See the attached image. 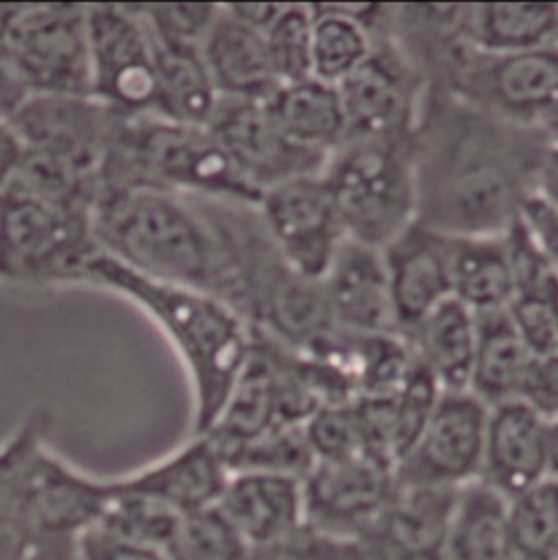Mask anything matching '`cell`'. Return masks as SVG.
<instances>
[{
    "instance_id": "obj_1",
    "label": "cell",
    "mask_w": 558,
    "mask_h": 560,
    "mask_svg": "<svg viewBox=\"0 0 558 560\" xmlns=\"http://www.w3.org/2000/svg\"><path fill=\"white\" fill-rule=\"evenodd\" d=\"M550 138L428 88L415 127L417 221L445 236H502L535 190Z\"/></svg>"
},
{
    "instance_id": "obj_2",
    "label": "cell",
    "mask_w": 558,
    "mask_h": 560,
    "mask_svg": "<svg viewBox=\"0 0 558 560\" xmlns=\"http://www.w3.org/2000/svg\"><path fill=\"white\" fill-rule=\"evenodd\" d=\"M92 225L101 254L131 273L232 303L228 249L201 199L153 188L101 190Z\"/></svg>"
},
{
    "instance_id": "obj_3",
    "label": "cell",
    "mask_w": 558,
    "mask_h": 560,
    "mask_svg": "<svg viewBox=\"0 0 558 560\" xmlns=\"http://www.w3.org/2000/svg\"><path fill=\"white\" fill-rule=\"evenodd\" d=\"M83 281L129 299L164 331L190 377L193 436L208 434L254 349L245 316L217 294L147 280L103 254L88 265Z\"/></svg>"
},
{
    "instance_id": "obj_4",
    "label": "cell",
    "mask_w": 558,
    "mask_h": 560,
    "mask_svg": "<svg viewBox=\"0 0 558 560\" xmlns=\"http://www.w3.org/2000/svg\"><path fill=\"white\" fill-rule=\"evenodd\" d=\"M120 188H153L249 208H258L263 199L208 127L173 122L149 112H114L98 192Z\"/></svg>"
},
{
    "instance_id": "obj_5",
    "label": "cell",
    "mask_w": 558,
    "mask_h": 560,
    "mask_svg": "<svg viewBox=\"0 0 558 560\" xmlns=\"http://www.w3.org/2000/svg\"><path fill=\"white\" fill-rule=\"evenodd\" d=\"M96 190L22 164L0 192V280L83 281L101 254L94 238Z\"/></svg>"
},
{
    "instance_id": "obj_6",
    "label": "cell",
    "mask_w": 558,
    "mask_h": 560,
    "mask_svg": "<svg viewBox=\"0 0 558 560\" xmlns=\"http://www.w3.org/2000/svg\"><path fill=\"white\" fill-rule=\"evenodd\" d=\"M321 175L349 241L384 249L417 221L412 136L347 138Z\"/></svg>"
},
{
    "instance_id": "obj_7",
    "label": "cell",
    "mask_w": 558,
    "mask_h": 560,
    "mask_svg": "<svg viewBox=\"0 0 558 560\" xmlns=\"http://www.w3.org/2000/svg\"><path fill=\"white\" fill-rule=\"evenodd\" d=\"M0 50L31 94L90 96L88 4H0Z\"/></svg>"
},
{
    "instance_id": "obj_8",
    "label": "cell",
    "mask_w": 558,
    "mask_h": 560,
    "mask_svg": "<svg viewBox=\"0 0 558 560\" xmlns=\"http://www.w3.org/2000/svg\"><path fill=\"white\" fill-rule=\"evenodd\" d=\"M112 118L114 112L92 96L31 94L9 122L24 162L98 190Z\"/></svg>"
},
{
    "instance_id": "obj_9",
    "label": "cell",
    "mask_w": 558,
    "mask_h": 560,
    "mask_svg": "<svg viewBox=\"0 0 558 560\" xmlns=\"http://www.w3.org/2000/svg\"><path fill=\"white\" fill-rule=\"evenodd\" d=\"M347 138H410L428 83L399 44L384 31L371 55L340 83Z\"/></svg>"
},
{
    "instance_id": "obj_10",
    "label": "cell",
    "mask_w": 558,
    "mask_h": 560,
    "mask_svg": "<svg viewBox=\"0 0 558 560\" xmlns=\"http://www.w3.org/2000/svg\"><path fill=\"white\" fill-rule=\"evenodd\" d=\"M90 96L116 114L153 107V37L136 4H88Z\"/></svg>"
},
{
    "instance_id": "obj_11",
    "label": "cell",
    "mask_w": 558,
    "mask_h": 560,
    "mask_svg": "<svg viewBox=\"0 0 558 560\" xmlns=\"http://www.w3.org/2000/svg\"><path fill=\"white\" fill-rule=\"evenodd\" d=\"M489 408L469 390H443L423 432L397 463L402 487L463 489L483 474Z\"/></svg>"
},
{
    "instance_id": "obj_12",
    "label": "cell",
    "mask_w": 558,
    "mask_h": 560,
    "mask_svg": "<svg viewBox=\"0 0 558 560\" xmlns=\"http://www.w3.org/2000/svg\"><path fill=\"white\" fill-rule=\"evenodd\" d=\"M258 212L281 260L297 276L323 281L347 243V232L323 175L297 177L267 190Z\"/></svg>"
},
{
    "instance_id": "obj_13",
    "label": "cell",
    "mask_w": 558,
    "mask_h": 560,
    "mask_svg": "<svg viewBox=\"0 0 558 560\" xmlns=\"http://www.w3.org/2000/svg\"><path fill=\"white\" fill-rule=\"evenodd\" d=\"M208 129L260 195L290 179L323 173L329 158L292 142L265 101L221 98Z\"/></svg>"
},
{
    "instance_id": "obj_14",
    "label": "cell",
    "mask_w": 558,
    "mask_h": 560,
    "mask_svg": "<svg viewBox=\"0 0 558 560\" xmlns=\"http://www.w3.org/2000/svg\"><path fill=\"white\" fill-rule=\"evenodd\" d=\"M397 491L395 467L369 456L314 463L303 478L305 524L362 539Z\"/></svg>"
},
{
    "instance_id": "obj_15",
    "label": "cell",
    "mask_w": 558,
    "mask_h": 560,
    "mask_svg": "<svg viewBox=\"0 0 558 560\" xmlns=\"http://www.w3.org/2000/svg\"><path fill=\"white\" fill-rule=\"evenodd\" d=\"M107 500V480L77 471L50 454L44 443L35 447L24 465L22 511L31 528L44 539L74 541L101 520Z\"/></svg>"
},
{
    "instance_id": "obj_16",
    "label": "cell",
    "mask_w": 558,
    "mask_h": 560,
    "mask_svg": "<svg viewBox=\"0 0 558 560\" xmlns=\"http://www.w3.org/2000/svg\"><path fill=\"white\" fill-rule=\"evenodd\" d=\"M454 489L402 487L360 539L373 560H447Z\"/></svg>"
},
{
    "instance_id": "obj_17",
    "label": "cell",
    "mask_w": 558,
    "mask_h": 560,
    "mask_svg": "<svg viewBox=\"0 0 558 560\" xmlns=\"http://www.w3.org/2000/svg\"><path fill=\"white\" fill-rule=\"evenodd\" d=\"M230 480V469L208 436H193L166 458L109 480L118 493L147 498L177 515H190L219 504Z\"/></svg>"
},
{
    "instance_id": "obj_18",
    "label": "cell",
    "mask_w": 558,
    "mask_h": 560,
    "mask_svg": "<svg viewBox=\"0 0 558 560\" xmlns=\"http://www.w3.org/2000/svg\"><path fill=\"white\" fill-rule=\"evenodd\" d=\"M217 506L254 550V557L276 548L305 526L303 480L292 476L230 474Z\"/></svg>"
},
{
    "instance_id": "obj_19",
    "label": "cell",
    "mask_w": 558,
    "mask_h": 560,
    "mask_svg": "<svg viewBox=\"0 0 558 560\" xmlns=\"http://www.w3.org/2000/svg\"><path fill=\"white\" fill-rule=\"evenodd\" d=\"M321 283L336 329L347 334L399 331L382 249L347 238Z\"/></svg>"
},
{
    "instance_id": "obj_20",
    "label": "cell",
    "mask_w": 558,
    "mask_h": 560,
    "mask_svg": "<svg viewBox=\"0 0 558 560\" xmlns=\"http://www.w3.org/2000/svg\"><path fill=\"white\" fill-rule=\"evenodd\" d=\"M546 478V419L515 399L489 408L480 482L511 502Z\"/></svg>"
},
{
    "instance_id": "obj_21",
    "label": "cell",
    "mask_w": 558,
    "mask_h": 560,
    "mask_svg": "<svg viewBox=\"0 0 558 560\" xmlns=\"http://www.w3.org/2000/svg\"><path fill=\"white\" fill-rule=\"evenodd\" d=\"M399 334L450 299L445 236L415 221L382 249Z\"/></svg>"
},
{
    "instance_id": "obj_22",
    "label": "cell",
    "mask_w": 558,
    "mask_h": 560,
    "mask_svg": "<svg viewBox=\"0 0 558 560\" xmlns=\"http://www.w3.org/2000/svg\"><path fill=\"white\" fill-rule=\"evenodd\" d=\"M201 55L221 98L265 101L279 85L265 33L239 20L228 4L219 7Z\"/></svg>"
},
{
    "instance_id": "obj_23",
    "label": "cell",
    "mask_w": 558,
    "mask_h": 560,
    "mask_svg": "<svg viewBox=\"0 0 558 560\" xmlns=\"http://www.w3.org/2000/svg\"><path fill=\"white\" fill-rule=\"evenodd\" d=\"M312 77L340 85L373 50L388 24L386 4H310Z\"/></svg>"
},
{
    "instance_id": "obj_24",
    "label": "cell",
    "mask_w": 558,
    "mask_h": 560,
    "mask_svg": "<svg viewBox=\"0 0 558 560\" xmlns=\"http://www.w3.org/2000/svg\"><path fill=\"white\" fill-rule=\"evenodd\" d=\"M151 37L155 63V96L149 114L182 125L208 127L217 112L221 94L204 61L201 46L166 42L155 37L153 31Z\"/></svg>"
},
{
    "instance_id": "obj_25",
    "label": "cell",
    "mask_w": 558,
    "mask_h": 560,
    "mask_svg": "<svg viewBox=\"0 0 558 560\" xmlns=\"http://www.w3.org/2000/svg\"><path fill=\"white\" fill-rule=\"evenodd\" d=\"M276 425H281L278 373L269 351L254 338L252 355L239 382L234 384L217 423L204 436L217 445L225 460V456L265 436Z\"/></svg>"
},
{
    "instance_id": "obj_26",
    "label": "cell",
    "mask_w": 558,
    "mask_h": 560,
    "mask_svg": "<svg viewBox=\"0 0 558 560\" xmlns=\"http://www.w3.org/2000/svg\"><path fill=\"white\" fill-rule=\"evenodd\" d=\"M445 262L452 299L474 314L507 310L513 301L515 281L504 234L445 236Z\"/></svg>"
},
{
    "instance_id": "obj_27",
    "label": "cell",
    "mask_w": 558,
    "mask_h": 560,
    "mask_svg": "<svg viewBox=\"0 0 558 560\" xmlns=\"http://www.w3.org/2000/svg\"><path fill=\"white\" fill-rule=\"evenodd\" d=\"M404 336L441 390H469L478 320L467 305L450 296Z\"/></svg>"
},
{
    "instance_id": "obj_28",
    "label": "cell",
    "mask_w": 558,
    "mask_h": 560,
    "mask_svg": "<svg viewBox=\"0 0 558 560\" xmlns=\"http://www.w3.org/2000/svg\"><path fill=\"white\" fill-rule=\"evenodd\" d=\"M281 131L303 149L329 155L347 140L345 114L336 85L318 79L278 85L265 98Z\"/></svg>"
},
{
    "instance_id": "obj_29",
    "label": "cell",
    "mask_w": 558,
    "mask_h": 560,
    "mask_svg": "<svg viewBox=\"0 0 558 560\" xmlns=\"http://www.w3.org/2000/svg\"><path fill=\"white\" fill-rule=\"evenodd\" d=\"M447 560H520L509 500L480 480L456 493Z\"/></svg>"
},
{
    "instance_id": "obj_30",
    "label": "cell",
    "mask_w": 558,
    "mask_h": 560,
    "mask_svg": "<svg viewBox=\"0 0 558 560\" xmlns=\"http://www.w3.org/2000/svg\"><path fill=\"white\" fill-rule=\"evenodd\" d=\"M476 320L478 340L469 393L487 408H496L518 397L522 375L533 355L507 310L476 314Z\"/></svg>"
},
{
    "instance_id": "obj_31",
    "label": "cell",
    "mask_w": 558,
    "mask_h": 560,
    "mask_svg": "<svg viewBox=\"0 0 558 560\" xmlns=\"http://www.w3.org/2000/svg\"><path fill=\"white\" fill-rule=\"evenodd\" d=\"M48 417L33 412L0 447V560H37L44 546L55 539L39 537L24 517L20 480L28 456L44 443Z\"/></svg>"
},
{
    "instance_id": "obj_32",
    "label": "cell",
    "mask_w": 558,
    "mask_h": 560,
    "mask_svg": "<svg viewBox=\"0 0 558 560\" xmlns=\"http://www.w3.org/2000/svg\"><path fill=\"white\" fill-rule=\"evenodd\" d=\"M467 42L480 52L515 55L558 44V4H469Z\"/></svg>"
},
{
    "instance_id": "obj_33",
    "label": "cell",
    "mask_w": 558,
    "mask_h": 560,
    "mask_svg": "<svg viewBox=\"0 0 558 560\" xmlns=\"http://www.w3.org/2000/svg\"><path fill=\"white\" fill-rule=\"evenodd\" d=\"M162 552L166 560H254V550L219 506L184 515Z\"/></svg>"
},
{
    "instance_id": "obj_34",
    "label": "cell",
    "mask_w": 558,
    "mask_h": 560,
    "mask_svg": "<svg viewBox=\"0 0 558 560\" xmlns=\"http://www.w3.org/2000/svg\"><path fill=\"white\" fill-rule=\"evenodd\" d=\"M520 560H555L558 555V482L542 480L509 502Z\"/></svg>"
},
{
    "instance_id": "obj_35",
    "label": "cell",
    "mask_w": 558,
    "mask_h": 560,
    "mask_svg": "<svg viewBox=\"0 0 558 560\" xmlns=\"http://www.w3.org/2000/svg\"><path fill=\"white\" fill-rule=\"evenodd\" d=\"M225 465L230 474L260 471L303 480L307 471L314 467V456L307 445L303 423H281L269 430L265 436L256 439L254 443L225 456Z\"/></svg>"
},
{
    "instance_id": "obj_36",
    "label": "cell",
    "mask_w": 558,
    "mask_h": 560,
    "mask_svg": "<svg viewBox=\"0 0 558 560\" xmlns=\"http://www.w3.org/2000/svg\"><path fill=\"white\" fill-rule=\"evenodd\" d=\"M265 39L279 85L312 79L310 4H281L278 18L265 31Z\"/></svg>"
},
{
    "instance_id": "obj_37",
    "label": "cell",
    "mask_w": 558,
    "mask_h": 560,
    "mask_svg": "<svg viewBox=\"0 0 558 560\" xmlns=\"http://www.w3.org/2000/svg\"><path fill=\"white\" fill-rule=\"evenodd\" d=\"M441 393L443 390L437 384V380L432 377V373L415 358V364L408 371L404 384L393 395L397 463L410 452V447L423 432L428 419L432 417V412L439 404Z\"/></svg>"
},
{
    "instance_id": "obj_38",
    "label": "cell",
    "mask_w": 558,
    "mask_h": 560,
    "mask_svg": "<svg viewBox=\"0 0 558 560\" xmlns=\"http://www.w3.org/2000/svg\"><path fill=\"white\" fill-rule=\"evenodd\" d=\"M353 401L325 406L303 423L314 463H334L364 456Z\"/></svg>"
},
{
    "instance_id": "obj_39",
    "label": "cell",
    "mask_w": 558,
    "mask_h": 560,
    "mask_svg": "<svg viewBox=\"0 0 558 560\" xmlns=\"http://www.w3.org/2000/svg\"><path fill=\"white\" fill-rule=\"evenodd\" d=\"M155 37L201 46L221 4H136Z\"/></svg>"
},
{
    "instance_id": "obj_40",
    "label": "cell",
    "mask_w": 558,
    "mask_h": 560,
    "mask_svg": "<svg viewBox=\"0 0 558 560\" xmlns=\"http://www.w3.org/2000/svg\"><path fill=\"white\" fill-rule=\"evenodd\" d=\"M254 560H373L360 539L325 533L312 526L299 528L276 548L256 555Z\"/></svg>"
},
{
    "instance_id": "obj_41",
    "label": "cell",
    "mask_w": 558,
    "mask_h": 560,
    "mask_svg": "<svg viewBox=\"0 0 558 560\" xmlns=\"http://www.w3.org/2000/svg\"><path fill=\"white\" fill-rule=\"evenodd\" d=\"M507 312L531 355H558V296H513Z\"/></svg>"
},
{
    "instance_id": "obj_42",
    "label": "cell",
    "mask_w": 558,
    "mask_h": 560,
    "mask_svg": "<svg viewBox=\"0 0 558 560\" xmlns=\"http://www.w3.org/2000/svg\"><path fill=\"white\" fill-rule=\"evenodd\" d=\"M77 560H166L160 548L90 526L74 539Z\"/></svg>"
},
{
    "instance_id": "obj_43",
    "label": "cell",
    "mask_w": 558,
    "mask_h": 560,
    "mask_svg": "<svg viewBox=\"0 0 558 560\" xmlns=\"http://www.w3.org/2000/svg\"><path fill=\"white\" fill-rule=\"evenodd\" d=\"M515 401H522L546 421L558 415V355H533Z\"/></svg>"
},
{
    "instance_id": "obj_44",
    "label": "cell",
    "mask_w": 558,
    "mask_h": 560,
    "mask_svg": "<svg viewBox=\"0 0 558 560\" xmlns=\"http://www.w3.org/2000/svg\"><path fill=\"white\" fill-rule=\"evenodd\" d=\"M518 219L558 273V206L533 192L522 203Z\"/></svg>"
},
{
    "instance_id": "obj_45",
    "label": "cell",
    "mask_w": 558,
    "mask_h": 560,
    "mask_svg": "<svg viewBox=\"0 0 558 560\" xmlns=\"http://www.w3.org/2000/svg\"><path fill=\"white\" fill-rule=\"evenodd\" d=\"M24 164V147L9 120H0V192L20 175Z\"/></svg>"
},
{
    "instance_id": "obj_46",
    "label": "cell",
    "mask_w": 558,
    "mask_h": 560,
    "mask_svg": "<svg viewBox=\"0 0 558 560\" xmlns=\"http://www.w3.org/2000/svg\"><path fill=\"white\" fill-rule=\"evenodd\" d=\"M31 96L0 50V120H9Z\"/></svg>"
},
{
    "instance_id": "obj_47",
    "label": "cell",
    "mask_w": 558,
    "mask_h": 560,
    "mask_svg": "<svg viewBox=\"0 0 558 560\" xmlns=\"http://www.w3.org/2000/svg\"><path fill=\"white\" fill-rule=\"evenodd\" d=\"M533 192L558 206V140H550L542 155Z\"/></svg>"
},
{
    "instance_id": "obj_48",
    "label": "cell",
    "mask_w": 558,
    "mask_h": 560,
    "mask_svg": "<svg viewBox=\"0 0 558 560\" xmlns=\"http://www.w3.org/2000/svg\"><path fill=\"white\" fill-rule=\"evenodd\" d=\"M228 9L245 24L265 33L278 18L281 4H228Z\"/></svg>"
},
{
    "instance_id": "obj_49",
    "label": "cell",
    "mask_w": 558,
    "mask_h": 560,
    "mask_svg": "<svg viewBox=\"0 0 558 560\" xmlns=\"http://www.w3.org/2000/svg\"><path fill=\"white\" fill-rule=\"evenodd\" d=\"M546 456H548V478L558 482V415L546 421Z\"/></svg>"
}]
</instances>
